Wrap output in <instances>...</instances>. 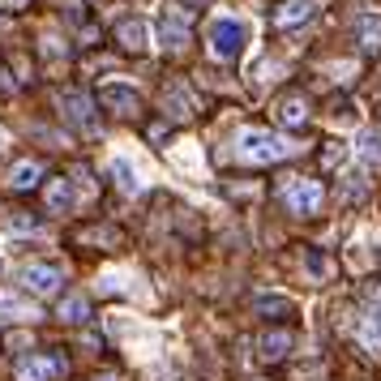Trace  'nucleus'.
<instances>
[{
    "mask_svg": "<svg viewBox=\"0 0 381 381\" xmlns=\"http://www.w3.org/2000/svg\"><path fill=\"white\" fill-rule=\"evenodd\" d=\"M22 283H26V292H35V296H56V292H61V283H65V275H61V266L35 261V266H26V270H22Z\"/></svg>",
    "mask_w": 381,
    "mask_h": 381,
    "instance_id": "6",
    "label": "nucleus"
},
{
    "mask_svg": "<svg viewBox=\"0 0 381 381\" xmlns=\"http://www.w3.org/2000/svg\"><path fill=\"white\" fill-rule=\"evenodd\" d=\"M240 154L253 158V163H279V158L287 154V146H283L275 133H266V129H249V133L240 137Z\"/></svg>",
    "mask_w": 381,
    "mask_h": 381,
    "instance_id": "3",
    "label": "nucleus"
},
{
    "mask_svg": "<svg viewBox=\"0 0 381 381\" xmlns=\"http://www.w3.org/2000/svg\"><path fill=\"white\" fill-rule=\"evenodd\" d=\"M65 368L69 364L61 351H35L18 364V381H56V377H65Z\"/></svg>",
    "mask_w": 381,
    "mask_h": 381,
    "instance_id": "2",
    "label": "nucleus"
},
{
    "mask_svg": "<svg viewBox=\"0 0 381 381\" xmlns=\"http://www.w3.org/2000/svg\"><path fill=\"white\" fill-rule=\"evenodd\" d=\"M261 317H270V321H283V317H292L296 308H292V300H275V296H261L257 304H253Z\"/></svg>",
    "mask_w": 381,
    "mask_h": 381,
    "instance_id": "8",
    "label": "nucleus"
},
{
    "mask_svg": "<svg viewBox=\"0 0 381 381\" xmlns=\"http://www.w3.org/2000/svg\"><path fill=\"white\" fill-rule=\"evenodd\" d=\"M103 103H107V107H125L120 116H133L137 107H142V99H137L133 90H103Z\"/></svg>",
    "mask_w": 381,
    "mask_h": 381,
    "instance_id": "10",
    "label": "nucleus"
},
{
    "mask_svg": "<svg viewBox=\"0 0 381 381\" xmlns=\"http://www.w3.org/2000/svg\"><path fill=\"white\" fill-rule=\"evenodd\" d=\"M356 30L364 35V47H368V51H377V47H381V22H377V18H360V22H356Z\"/></svg>",
    "mask_w": 381,
    "mask_h": 381,
    "instance_id": "12",
    "label": "nucleus"
},
{
    "mask_svg": "<svg viewBox=\"0 0 381 381\" xmlns=\"http://www.w3.org/2000/svg\"><path fill=\"white\" fill-rule=\"evenodd\" d=\"M283 201L292 214H317L321 210V180H292L283 189Z\"/></svg>",
    "mask_w": 381,
    "mask_h": 381,
    "instance_id": "5",
    "label": "nucleus"
},
{
    "mask_svg": "<svg viewBox=\"0 0 381 381\" xmlns=\"http://www.w3.org/2000/svg\"><path fill=\"white\" fill-rule=\"evenodd\" d=\"M279 116H283L287 125H304V120H308V112H304V99H292V103L283 99V103H279Z\"/></svg>",
    "mask_w": 381,
    "mask_h": 381,
    "instance_id": "13",
    "label": "nucleus"
},
{
    "mask_svg": "<svg viewBox=\"0 0 381 381\" xmlns=\"http://www.w3.org/2000/svg\"><path fill=\"white\" fill-rule=\"evenodd\" d=\"M356 339L364 343L368 356H381V287L364 292V313H360V325H356Z\"/></svg>",
    "mask_w": 381,
    "mask_h": 381,
    "instance_id": "1",
    "label": "nucleus"
},
{
    "mask_svg": "<svg viewBox=\"0 0 381 381\" xmlns=\"http://www.w3.org/2000/svg\"><path fill=\"white\" fill-rule=\"evenodd\" d=\"M61 321H73V325H82V321H90V304H86L82 296H69V300L61 304Z\"/></svg>",
    "mask_w": 381,
    "mask_h": 381,
    "instance_id": "11",
    "label": "nucleus"
},
{
    "mask_svg": "<svg viewBox=\"0 0 381 381\" xmlns=\"http://www.w3.org/2000/svg\"><path fill=\"white\" fill-rule=\"evenodd\" d=\"M120 39H125V47L137 51V47H146V26H142V22H125V26H120Z\"/></svg>",
    "mask_w": 381,
    "mask_h": 381,
    "instance_id": "15",
    "label": "nucleus"
},
{
    "mask_svg": "<svg viewBox=\"0 0 381 381\" xmlns=\"http://www.w3.org/2000/svg\"><path fill=\"white\" fill-rule=\"evenodd\" d=\"M308 13H313V0H287L275 18H279V26H296V22H304Z\"/></svg>",
    "mask_w": 381,
    "mask_h": 381,
    "instance_id": "9",
    "label": "nucleus"
},
{
    "mask_svg": "<svg viewBox=\"0 0 381 381\" xmlns=\"http://www.w3.org/2000/svg\"><path fill=\"white\" fill-rule=\"evenodd\" d=\"M47 206L51 210H69V185L65 180H51L47 185Z\"/></svg>",
    "mask_w": 381,
    "mask_h": 381,
    "instance_id": "14",
    "label": "nucleus"
},
{
    "mask_svg": "<svg viewBox=\"0 0 381 381\" xmlns=\"http://www.w3.org/2000/svg\"><path fill=\"white\" fill-rule=\"evenodd\" d=\"M210 47H214V56L236 61V56H240V47H244V26L232 22V18L214 22V26H210Z\"/></svg>",
    "mask_w": 381,
    "mask_h": 381,
    "instance_id": "4",
    "label": "nucleus"
},
{
    "mask_svg": "<svg viewBox=\"0 0 381 381\" xmlns=\"http://www.w3.org/2000/svg\"><path fill=\"white\" fill-rule=\"evenodd\" d=\"M261 347H266V356H283V351L292 347V335H266Z\"/></svg>",
    "mask_w": 381,
    "mask_h": 381,
    "instance_id": "16",
    "label": "nucleus"
},
{
    "mask_svg": "<svg viewBox=\"0 0 381 381\" xmlns=\"http://www.w3.org/2000/svg\"><path fill=\"white\" fill-rule=\"evenodd\" d=\"M39 176H43L39 163H18V168L9 172V185H13L18 193H26V189H35V185H39Z\"/></svg>",
    "mask_w": 381,
    "mask_h": 381,
    "instance_id": "7",
    "label": "nucleus"
}]
</instances>
